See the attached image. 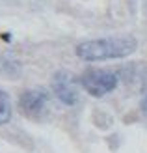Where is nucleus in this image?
<instances>
[{
  "mask_svg": "<svg viewBox=\"0 0 147 153\" xmlns=\"http://www.w3.org/2000/svg\"><path fill=\"white\" fill-rule=\"evenodd\" d=\"M80 86L84 91H88L91 97H104L114 91L119 84V76L115 71L110 69H86L80 75Z\"/></svg>",
  "mask_w": 147,
  "mask_h": 153,
  "instance_id": "f03ea898",
  "label": "nucleus"
},
{
  "mask_svg": "<svg viewBox=\"0 0 147 153\" xmlns=\"http://www.w3.org/2000/svg\"><path fill=\"white\" fill-rule=\"evenodd\" d=\"M11 116H13V106L10 101V95L0 90V125L10 123Z\"/></svg>",
  "mask_w": 147,
  "mask_h": 153,
  "instance_id": "39448f33",
  "label": "nucleus"
},
{
  "mask_svg": "<svg viewBox=\"0 0 147 153\" xmlns=\"http://www.w3.org/2000/svg\"><path fill=\"white\" fill-rule=\"evenodd\" d=\"M138 47V41L132 36H112L88 39L76 45V56L84 62H106L130 56Z\"/></svg>",
  "mask_w": 147,
  "mask_h": 153,
  "instance_id": "f257e3e1",
  "label": "nucleus"
},
{
  "mask_svg": "<svg viewBox=\"0 0 147 153\" xmlns=\"http://www.w3.org/2000/svg\"><path fill=\"white\" fill-rule=\"evenodd\" d=\"M78 86H80L78 79L67 69L56 71L50 80L52 94L56 95V99L60 103H64L67 106H73L78 103Z\"/></svg>",
  "mask_w": 147,
  "mask_h": 153,
  "instance_id": "7ed1b4c3",
  "label": "nucleus"
},
{
  "mask_svg": "<svg viewBox=\"0 0 147 153\" xmlns=\"http://www.w3.org/2000/svg\"><path fill=\"white\" fill-rule=\"evenodd\" d=\"M140 108L143 112V116H147V84L142 90V101H140Z\"/></svg>",
  "mask_w": 147,
  "mask_h": 153,
  "instance_id": "423d86ee",
  "label": "nucleus"
},
{
  "mask_svg": "<svg viewBox=\"0 0 147 153\" xmlns=\"http://www.w3.org/2000/svg\"><path fill=\"white\" fill-rule=\"evenodd\" d=\"M49 106V94L43 88H30L24 90L19 97V108L22 110L26 118H39L41 114L47 112Z\"/></svg>",
  "mask_w": 147,
  "mask_h": 153,
  "instance_id": "20e7f679",
  "label": "nucleus"
}]
</instances>
